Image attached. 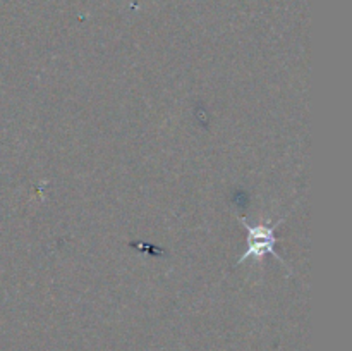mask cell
I'll return each mask as SVG.
<instances>
[{
  "mask_svg": "<svg viewBox=\"0 0 352 351\" xmlns=\"http://www.w3.org/2000/svg\"><path fill=\"white\" fill-rule=\"evenodd\" d=\"M284 219L285 217H282V219H278L277 222L274 224H256V226H250L246 219L239 217V222L243 224L248 231V236H246L248 248L246 251L239 257L237 264H244V262H248L250 258H253V260L256 262H261L263 260V257H267V255H274L280 264L287 265L284 262V258H280V255L275 251V244H277L275 229H277V226Z\"/></svg>",
  "mask_w": 352,
  "mask_h": 351,
  "instance_id": "cell-1",
  "label": "cell"
}]
</instances>
